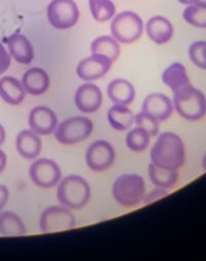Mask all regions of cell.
<instances>
[{
    "label": "cell",
    "instance_id": "11",
    "mask_svg": "<svg viewBox=\"0 0 206 261\" xmlns=\"http://www.w3.org/2000/svg\"><path fill=\"white\" fill-rule=\"evenodd\" d=\"M29 128L38 136H50L55 133L58 119L55 112L45 106H38L31 110L28 117Z\"/></svg>",
    "mask_w": 206,
    "mask_h": 261
},
{
    "label": "cell",
    "instance_id": "19",
    "mask_svg": "<svg viewBox=\"0 0 206 261\" xmlns=\"http://www.w3.org/2000/svg\"><path fill=\"white\" fill-rule=\"evenodd\" d=\"M107 95L114 105L128 106L134 100L136 91L129 81L115 79L107 86Z\"/></svg>",
    "mask_w": 206,
    "mask_h": 261
},
{
    "label": "cell",
    "instance_id": "18",
    "mask_svg": "<svg viewBox=\"0 0 206 261\" xmlns=\"http://www.w3.org/2000/svg\"><path fill=\"white\" fill-rule=\"evenodd\" d=\"M41 140L31 129L20 132L16 139V149L19 155L27 160L35 159L41 152Z\"/></svg>",
    "mask_w": 206,
    "mask_h": 261
},
{
    "label": "cell",
    "instance_id": "13",
    "mask_svg": "<svg viewBox=\"0 0 206 261\" xmlns=\"http://www.w3.org/2000/svg\"><path fill=\"white\" fill-rule=\"evenodd\" d=\"M103 101V95L98 86L86 83L79 86L74 94V103L78 111L85 114L97 112Z\"/></svg>",
    "mask_w": 206,
    "mask_h": 261
},
{
    "label": "cell",
    "instance_id": "35",
    "mask_svg": "<svg viewBox=\"0 0 206 261\" xmlns=\"http://www.w3.org/2000/svg\"><path fill=\"white\" fill-rule=\"evenodd\" d=\"M6 139H7L6 129L2 124H0V147L4 145V143L6 142Z\"/></svg>",
    "mask_w": 206,
    "mask_h": 261
},
{
    "label": "cell",
    "instance_id": "26",
    "mask_svg": "<svg viewBox=\"0 0 206 261\" xmlns=\"http://www.w3.org/2000/svg\"><path fill=\"white\" fill-rule=\"evenodd\" d=\"M89 7L93 18L100 23L110 20L115 15V6L111 0H89Z\"/></svg>",
    "mask_w": 206,
    "mask_h": 261
},
{
    "label": "cell",
    "instance_id": "3",
    "mask_svg": "<svg viewBox=\"0 0 206 261\" xmlns=\"http://www.w3.org/2000/svg\"><path fill=\"white\" fill-rule=\"evenodd\" d=\"M111 192L120 205L134 207L143 201L146 186L141 176L136 173H124L114 181Z\"/></svg>",
    "mask_w": 206,
    "mask_h": 261
},
{
    "label": "cell",
    "instance_id": "10",
    "mask_svg": "<svg viewBox=\"0 0 206 261\" xmlns=\"http://www.w3.org/2000/svg\"><path fill=\"white\" fill-rule=\"evenodd\" d=\"M88 167L95 172H102L110 168L115 159L113 147L106 141L93 142L87 149L85 155Z\"/></svg>",
    "mask_w": 206,
    "mask_h": 261
},
{
    "label": "cell",
    "instance_id": "36",
    "mask_svg": "<svg viewBox=\"0 0 206 261\" xmlns=\"http://www.w3.org/2000/svg\"><path fill=\"white\" fill-rule=\"evenodd\" d=\"M192 3H193V5L206 8V0H192Z\"/></svg>",
    "mask_w": 206,
    "mask_h": 261
},
{
    "label": "cell",
    "instance_id": "27",
    "mask_svg": "<svg viewBox=\"0 0 206 261\" xmlns=\"http://www.w3.org/2000/svg\"><path fill=\"white\" fill-rule=\"evenodd\" d=\"M151 142V137L143 129L136 127L127 134L126 136V145L128 149L135 153H141L145 151Z\"/></svg>",
    "mask_w": 206,
    "mask_h": 261
},
{
    "label": "cell",
    "instance_id": "17",
    "mask_svg": "<svg viewBox=\"0 0 206 261\" xmlns=\"http://www.w3.org/2000/svg\"><path fill=\"white\" fill-rule=\"evenodd\" d=\"M145 30L150 39L157 45H165L169 42L174 32L171 22L162 16L152 17L146 23Z\"/></svg>",
    "mask_w": 206,
    "mask_h": 261
},
{
    "label": "cell",
    "instance_id": "37",
    "mask_svg": "<svg viewBox=\"0 0 206 261\" xmlns=\"http://www.w3.org/2000/svg\"><path fill=\"white\" fill-rule=\"evenodd\" d=\"M179 3H181L182 5H186V6H190V5H193L192 0H178Z\"/></svg>",
    "mask_w": 206,
    "mask_h": 261
},
{
    "label": "cell",
    "instance_id": "5",
    "mask_svg": "<svg viewBox=\"0 0 206 261\" xmlns=\"http://www.w3.org/2000/svg\"><path fill=\"white\" fill-rule=\"evenodd\" d=\"M93 129V122L89 118L74 116L64 120L57 126L55 138L62 145H75L86 141L92 135Z\"/></svg>",
    "mask_w": 206,
    "mask_h": 261
},
{
    "label": "cell",
    "instance_id": "20",
    "mask_svg": "<svg viewBox=\"0 0 206 261\" xmlns=\"http://www.w3.org/2000/svg\"><path fill=\"white\" fill-rule=\"evenodd\" d=\"M26 96L22 83L14 76H3L0 79V97L10 106L21 105Z\"/></svg>",
    "mask_w": 206,
    "mask_h": 261
},
{
    "label": "cell",
    "instance_id": "16",
    "mask_svg": "<svg viewBox=\"0 0 206 261\" xmlns=\"http://www.w3.org/2000/svg\"><path fill=\"white\" fill-rule=\"evenodd\" d=\"M9 53L20 64H30L34 58V49L30 40L21 33H14L8 38Z\"/></svg>",
    "mask_w": 206,
    "mask_h": 261
},
{
    "label": "cell",
    "instance_id": "34",
    "mask_svg": "<svg viewBox=\"0 0 206 261\" xmlns=\"http://www.w3.org/2000/svg\"><path fill=\"white\" fill-rule=\"evenodd\" d=\"M8 164V156L4 150L0 149V173H3Z\"/></svg>",
    "mask_w": 206,
    "mask_h": 261
},
{
    "label": "cell",
    "instance_id": "31",
    "mask_svg": "<svg viewBox=\"0 0 206 261\" xmlns=\"http://www.w3.org/2000/svg\"><path fill=\"white\" fill-rule=\"evenodd\" d=\"M167 195H168V189L157 187V188L153 189L152 191H150L149 193H145L142 202L144 204H150V203H153V202H155L165 196H167Z\"/></svg>",
    "mask_w": 206,
    "mask_h": 261
},
{
    "label": "cell",
    "instance_id": "33",
    "mask_svg": "<svg viewBox=\"0 0 206 261\" xmlns=\"http://www.w3.org/2000/svg\"><path fill=\"white\" fill-rule=\"evenodd\" d=\"M10 198V190L6 185H0V212L7 205Z\"/></svg>",
    "mask_w": 206,
    "mask_h": 261
},
{
    "label": "cell",
    "instance_id": "14",
    "mask_svg": "<svg viewBox=\"0 0 206 261\" xmlns=\"http://www.w3.org/2000/svg\"><path fill=\"white\" fill-rule=\"evenodd\" d=\"M174 111L172 100L163 93H152L142 102V112L153 116L159 122L169 119Z\"/></svg>",
    "mask_w": 206,
    "mask_h": 261
},
{
    "label": "cell",
    "instance_id": "9",
    "mask_svg": "<svg viewBox=\"0 0 206 261\" xmlns=\"http://www.w3.org/2000/svg\"><path fill=\"white\" fill-rule=\"evenodd\" d=\"M29 177L34 185L40 188H53L61 180L62 171L57 162L48 158L35 160L29 168Z\"/></svg>",
    "mask_w": 206,
    "mask_h": 261
},
{
    "label": "cell",
    "instance_id": "23",
    "mask_svg": "<svg viewBox=\"0 0 206 261\" xmlns=\"http://www.w3.org/2000/svg\"><path fill=\"white\" fill-rule=\"evenodd\" d=\"M107 120L117 132H127L134 124V114L127 106L114 105L107 112Z\"/></svg>",
    "mask_w": 206,
    "mask_h": 261
},
{
    "label": "cell",
    "instance_id": "15",
    "mask_svg": "<svg viewBox=\"0 0 206 261\" xmlns=\"http://www.w3.org/2000/svg\"><path fill=\"white\" fill-rule=\"evenodd\" d=\"M26 93L38 96L45 94L50 88V76L48 72L40 67L29 68L21 81Z\"/></svg>",
    "mask_w": 206,
    "mask_h": 261
},
{
    "label": "cell",
    "instance_id": "30",
    "mask_svg": "<svg viewBox=\"0 0 206 261\" xmlns=\"http://www.w3.org/2000/svg\"><path fill=\"white\" fill-rule=\"evenodd\" d=\"M134 123L148 133L150 137H156L159 134V121L142 111L134 116Z\"/></svg>",
    "mask_w": 206,
    "mask_h": 261
},
{
    "label": "cell",
    "instance_id": "12",
    "mask_svg": "<svg viewBox=\"0 0 206 261\" xmlns=\"http://www.w3.org/2000/svg\"><path fill=\"white\" fill-rule=\"evenodd\" d=\"M111 65L112 61L107 57L101 54H92L77 64L76 74L82 81H97L110 70Z\"/></svg>",
    "mask_w": 206,
    "mask_h": 261
},
{
    "label": "cell",
    "instance_id": "32",
    "mask_svg": "<svg viewBox=\"0 0 206 261\" xmlns=\"http://www.w3.org/2000/svg\"><path fill=\"white\" fill-rule=\"evenodd\" d=\"M12 63V57L3 45V42H0V75H3L11 66Z\"/></svg>",
    "mask_w": 206,
    "mask_h": 261
},
{
    "label": "cell",
    "instance_id": "7",
    "mask_svg": "<svg viewBox=\"0 0 206 261\" xmlns=\"http://www.w3.org/2000/svg\"><path fill=\"white\" fill-rule=\"evenodd\" d=\"M75 218L70 208L64 205H52L40 215L39 228L43 232H57L75 227Z\"/></svg>",
    "mask_w": 206,
    "mask_h": 261
},
{
    "label": "cell",
    "instance_id": "28",
    "mask_svg": "<svg viewBox=\"0 0 206 261\" xmlns=\"http://www.w3.org/2000/svg\"><path fill=\"white\" fill-rule=\"evenodd\" d=\"M184 20L191 26L197 28H206V8L196 5H190L184 11Z\"/></svg>",
    "mask_w": 206,
    "mask_h": 261
},
{
    "label": "cell",
    "instance_id": "38",
    "mask_svg": "<svg viewBox=\"0 0 206 261\" xmlns=\"http://www.w3.org/2000/svg\"><path fill=\"white\" fill-rule=\"evenodd\" d=\"M202 167L204 170H206V152L205 154L203 155V158H202Z\"/></svg>",
    "mask_w": 206,
    "mask_h": 261
},
{
    "label": "cell",
    "instance_id": "24",
    "mask_svg": "<svg viewBox=\"0 0 206 261\" xmlns=\"http://www.w3.org/2000/svg\"><path fill=\"white\" fill-rule=\"evenodd\" d=\"M26 226L21 217L12 211L0 212V234L4 237H20L26 233Z\"/></svg>",
    "mask_w": 206,
    "mask_h": 261
},
{
    "label": "cell",
    "instance_id": "4",
    "mask_svg": "<svg viewBox=\"0 0 206 261\" xmlns=\"http://www.w3.org/2000/svg\"><path fill=\"white\" fill-rule=\"evenodd\" d=\"M172 102L174 110L185 120L195 122L206 116V96L192 84L174 92Z\"/></svg>",
    "mask_w": 206,
    "mask_h": 261
},
{
    "label": "cell",
    "instance_id": "25",
    "mask_svg": "<svg viewBox=\"0 0 206 261\" xmlns=\"http://www.w3.org/2000/svg\"><path fill=\"white\" fill-rule=\"evenodd\" d=\"M91 52L92 54H101L114 62L121 54V48L119 41L114 37L110 35H103L93 40Z\"/></svg>",
    "mask_w": 206,
    "mask_h": 261
},
{
    "label": "cell",
    "instance_id": "29",
    "mask_svg": "<svg viewBox=\"0 0 206 261\" xmlns=\"http://www.w3.org/2000/svg\"><path fill=\"white\" fill-rule=\"evenodd\" d=\"M189 57L195 66L206 70V41L198 40L193 42L189 48Z\"/></svg>",
    "mask_w": 206,
    "mask_h": 261
},
{
    "label": "cell",
    "instance_id": "2",
    "mask_svg": "<svg viewBox=\"0 0 206 261\" xmlns=\"http://www.w3.org/2000/svg\"><path fill=\"white\" fill-rule=\"evenodd\" d=\"M91 197V188L89 183L77 175H70L60 180L57 188L58 201L70 208H84Z\"/></svg>",
    "mask_w": 206,
    "mask_h": 261
},
{
    "label": "cell",
    "instance_id": "8",
    "mask_svg": "<svg viewBox=\"0 0 206 261\" xmlns=\"http://www.w3.org/2000/svg\"><path fill=\"white\" fill-rule=\"evenodd\" d=\"M50 24L58 29L65 30L73 27L79 19V10L73 0H52L47 10Z\"/></svg>",
    "mask_w": 206,
    "mask_h": 261
},
{
    "label": "cell",
    "instance_id": "22",
    "mask_svg": "<svg viewBox=\"0 0 206 261\" xmlns=\"http://www.w3.org/2000/svg\"><path fill=\"white\" fill-rule=\"evenodd\" d=\"M149 177L156 187L169 190L179 183L180 172L178 169L157 166L151 162L149 165Z\"/></svg>",
    "mask_w": 206,
    "mask_h": 261
},
{
    "label": "cell",
    "instance_id": "1",
    "mask_svg": "<svg viewBox=\"0 0 206 261\" xmlns=\"http://www.w3.org/2000/svg\"><path fill=\"white\" fill-rule=\"evenodd\" d=\"M150 156L151 162L157 166L179 170L186 162V146L179 135L163 133L155 142Z\"/></svg>",
    "mask_w": 206,
    "mask_h": 261
},
{
    "label": "cell",
    "instance_id": "6",
    "mask_svg": "<svg viewBox=\"0 0 206 261\" xmlns=\"http://www.w3.org/2000/svg\"><path fill=\"white\" fill-rule=\"evenodd\" d=\"M110 32L112 37L121 43H133L143 32V21L133 12H123L113 17Z\"/></svg>",
    "mask_w": 206,
    "mask_h": 261
},
{
    "label": "cell",
    "instance_id": "21",
    "mask_svg": "<svg viewBox=\"0 0 206 261\" xmlns=\"http://www.w3.org/2000/svg\"><path fill=\"white\" fill-rule=\"evenodd\" d=\"M162 81L171 91L178 92L185 87L191 85V81L184 64L174 62L170 64L162 73Z\"/></svg>",
    "mask_w": 206,
    "mask_h": 261
}]
</instances>
